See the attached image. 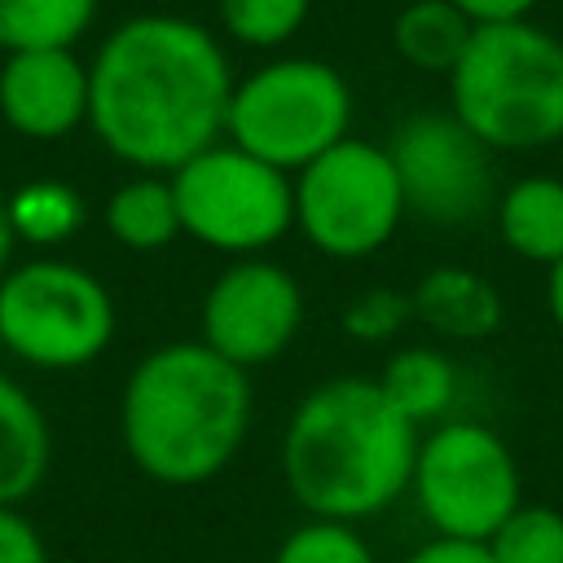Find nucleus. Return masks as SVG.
<instances>
[{
    "label": "nucleus",
    "instance_id": "obj_1",
    "mask_svg": "<svg viewBox=\"0 0 563 563\" xmlns=\"http://www.w3.org/2000/svg\"><path fill=\"white\" fill-rule=\"evenodd\" d=\"M233 75L207 26L141 13L110 31L88 66V123L97 141L141 167L176 172L220 141Z\"/></svg>",
    "mask_w": 563,
    "mask_h": 563
},
{
    "label": "nucleus",
    "instance_id": "obj_2",
    "mask_svg": "<svg viewBox=\"0 0 563 563\" xmlns=\"http://www.w3.org/2000/svg\"><path fill=\"white\" fill-rule=\"evenodd\" d=\"M418 440L378 378H330L286 422L282 479L312 519L356 523L409 493Z\"/></svg>",
    "mask_w": 563,
    "mask_h": 563
},
{
    "label": "nucleus",
    "instance_id": "obj_3",
    "mask_svg": "<svg viewBox=\"0 0 563 563\" xmlns=\"http://www.w3.org/2000/svg\"><path fill=\"white\" fill-rule=\"evenodd\" d=\"M251 427L246 369L202 339L145 352L119 396V435L136 471L158 484H202L220 475Z\"/></svg>",
    "mask_w": 563,
    "mask_h": 563
},
{
    "label": "nucleus",
    "instance_id": "obj_4",
    "mask_svg": "<svg viewBox=\"0 0 563 563\" xmlns=\"http://www.w3.org/2000/svg\"><path fill=\"white\" fill-rule=\"evenodd\" d=\"M453 114L488 150H537L563 136V40L519 22L475 26L449 70Z\"/></svg>",
    "mask_w": 563,
    "mask_h": 563
},
{
    "label": "nucleus",
    "instance_id": "obj_5",
    "mask_svg": "<svg viewBox=\"0 0 563 563\" xmlns=\"http://www.w3.org/2000/svg\"><path fill=\"white\" fill-rule=\"evenodd\" d=\"M352 88L347 79L312 57H282L233 84L224 132L238 150L299 172L347 136Z\"/></svg>",
    "mask_w": 563,
    "mask_h": 563
},
{
    "label": "nucleus",
    "instance_id": "obj_6",
    "mask_svg": "<svg viewBox=\"0 0 563 563\" xmlns=\"http://www.w3.org/2000/svg\"><path fill=\"white\" fill-rule=\"evenodd\" d=\"M114 339V299L70 260H26L0 277V343L35 369L92 365Z\"/></svg>",
    "mask_w": 563,
    "mask_h": 563
},
{
    "label": "nucleus",
    "instance_id": "obj_7",
    "mask_svg": "<svg viewBox=\"0 0 563 563\" xmlns=\"http://www.w3.org/2000/svg\"><path fill=\"white\" fill-rule=\"evenodd\" d=\"M180 233L224 255H260L295 224V180L290 172L229 145H207L172 176Z\"/></svg>",
    "mask_w": 563,
    "mask_h": 563
},
{
    "label": "nucleus",
    "instance_id": "obj_8",
    "mask_svg": "<svg viewBox=\"0 0 563 563\" xmlns=\"http://www.w3.org/2000/svg\"><path fill=\"white\" fill-rule=\"evenodd\" d=\"M405 220V189L387 145L343 136L295 172V224L330 260H365Z\"/></svg>",
    "mask_w": 563,
    "mask_h": 563
},
{
    "label": "nucleus",
    "instance_id": "obj_9",
    "mask_svg": "<svg viewBox=\"0 0 563 563\" xmlns=\"http://www.w3.org/2000/svg\"><path fill=\"white\" fill-rule=\"evenodd\" d=\"M409 493L435 537L488 541L519 506V466L484 422H440L418 440Z\"/></svg>",
    "mask_w": 563,
    "mask_h": 563
},
{
    "label": "nucleus",
    "instance_id": "obj_10",
    "mask_svg": "<svg viewBox=\"0 0 563 563\" xmlns=\"http://www.w3.org/2000/svg\"><path fill=\"white\" fill-rule=\"evenodd\" d=\"M387 154L405 189V211L431 224H471L488 211L493 150L453 110L405 119L387 141Z\"/></svg>",
    "mask_w": 563,
    "mask_h": 563
},
{
    "label": "nucleus",
    "instance_id": "obj_11",
    "mask_svg": "<svg viewBox=\"0 0 563 563\" xmlns=\"http://www.w3.org/2000/svg\"><path fill=\"white\" fill-rule=\"evenodd\" d=\"M303 321V290L290 268L246 255L229 264L202 299V343L238 369L282 356Z\"/></svg>",
    "mask_w": 563,
    "mask_h": 563
},
{
    "label": "nucleus",
    "instance_id": "obj_12",
    "mask_svg": "<svg viewBox=\"0 0 563 563\" xmlns=\"http://www.w3.org/2000/svg\"><path fill=\"white\" fill-rule=\"evenodd\" d=\"M0 119L31 141H62L88 123V66L70 48L9 53L0 66Z\"/></svg>",
    "mask_w": 563,
    "mask_h": 563
},
{
    "label": "nucleus",
    "instance_id": "obj_13",
    "mask_svg": "<svg viewBox=\"0 0 563 563\" xmlns=\"http://www.w3.org/2000/svg\"><path fill=\"white\" fill-rule=\"evenodd\" d=\"M53 462V431L44 409L0 374V506H22L48 475Z\"/></svg>",
    "mask_w": 563,
    "mask_h": 563
},
{
    "label": "nucleus",
    "instance_id": "obj_14",
    "mask_svg": "<svg viewBox=\"0 0 563 563\" xmlns=\"http://www.w3.org/2000/svg\"><path fill=\"white\" fill-rule=\"evenodd\" d=\"M409 303H413V317H422L444 339H484L501 325V299L493 282L457 264H440L422 273Z\"/></svg>",
    "mask_w": 563,
    "mask_h": 563
},
{
    "label": "nucleus",
    "instance_id": "obj_15",
    "mask_svg": "<svg viewBox=\"0 0 563 563\" xmlns=\"http://www.w3.org/2000/svg\"><path fill=\"white\" fill-rule=\"evenodd\" d=\"M497 233L528 264L563 260V180L523 176L497 198Z\"/></svg>",
    "mask_w": 563,
    "mask_h": 563
},
{
    "label": "nucleus",
    "instance_id": "obj_16",
    "mask_svg": "<svg viewBox=\"0 0 563 563\" xmlns=\"http://www.w3.org/2000/svg\"><path fill=\"white\" fill-rule=\"evenodd\" d=\"M106 229L128 251H163L180 233L172 180H163L158 172L123 180L106 202Z\"/></svg>",
    "mask_w": 563,
    "mask_h": 563
},
{
    "label": "nucleus",
    "instance_id": "obj_17",
    "mask_svg": "<svg viewBox=\"0 0 563 563\" xmlns=\"http://www.w3.org/2000/svg\"><path fill=\"white\" fill-rule=\"evenodd\" d=\"M475 35V22L453 0H413L396 13L391 44L418 70H453Z\"/></svg>",
    "mask_w": 563,
    "mask_h": 563
},
{
    "label": "nucleus",
    "instance_id": "obj_18",
    "mask_svg": "<svg viewBox=\"0 0 563 563\" xmlns=\"http://www.w3.org/2000/svg\"><path fill=\"white\" fill-rule=\"evenodd\" d=\"M378 387L413 427H422L449 413L457 396V369L435 347H405L383 365Z\"/></svg>",
    "mask_w": 563,
    "mask_h": 563
},
{
    "label": "nucleus",
    "instance_id": "obj_19",
    "mask_svg": "<svg viewBox=\"0 0 563 563\" xmlns=\"http://www.w3.org/2000/svg\"><path fill=\"white\" fill-rule=\"evenodd\" d=\"M97 13V0H0V48H70Z\"/></svg>",
    "mask_w": 563,
    "mask_h": 563
},
{
    "label": "nucleus",
    "instance_id": "obj_20",
    "mask_svg": "<svg viewBox=\"0 0 563 563\" xmlns=\"http://www.w3.org/2000/svg\"><path fill=\"white\" fill-rule=\"evenodd\" d=\"M84 198L62 180H26L9 194V224L18 242L31 246H57L79 233L84 224Z\"/></svg>",
    "mask_w": 563,
    "mask_h": 563
},
{
    "label": "nucleus",
    "instance_id": "obj_21",
    "mask_svg": "<svg viewBox=\"0 0 563 563\" xmlns=\"http://www.w3.org/2000/svg\"><path fill=\"white\" fill-rule=\"evenodd\" d=\"M484 545L493 563H563V515L519 501Z\"/></svg>",
    "mask_w": 563,
    "mask_h": 563
},
{
    "label": "nucleus",
    "instance_id": "obj_22",
    "mask_svg": "<svg viewBox=\"0 0 563 563\" xmlns=\"http://www.w3.org/2000/svg\"><path fill=\"white\" fill-rule=\"evenodd\" d=\"M308 4L312 0H220V22L238 44L273 48L303 26Z\"/></svg>",
    "mask_w": 563,
    "mask_h": 563
},
{
    "label": "nucleus",
    "instance_id": "obj_23",
    "mask_svg": "<svg viewBox=\"0 0 563 563\" xmlns=\"http://www.w3.org/2000/svg\"><path fill=\"white\" fill-rule=\"evenodd\" d=\"M273 563H378L369 541L339 519H308L299 523L273 554Z\"/></svg>",
    "mask_w": 563,
    "mask_h": 563
},
{
    "label": "nucleus",
    "instance_id": "obj_24",
    "mask_svg": "<svg viewBox=\"0 0 563 563\" xmlns=\"http://www.w3.org/2000/svg\"><path fill=\"white\" fill-rule=\"evenodd\" d=\"M413 317V303L396 290H365L343 308V334L361 339V343H383L391 339L405 321Z\"/></svg>",
    "mask_w": 563,
    "mask_h": 563
},
{
    "label": "nucleus",
    "instance_id": "obj_25",
    "mask_svg": "<svg viewBox=\"0 0 563 563\" xmlns=\"http://www.w3.org/2000/svg\"><path fill=\"white\" fill-rule=\"evenodd\" d=\"M0 563H48L40 528L18 506H0Z\"/></svg>",
    "mask_w": 563,
    "mask_h": 563
},
{
    "label": "nucleus",
    "instance_id": "obj_26",
    "mask_svg": "<svg viewBox=\"0 0 563 563\" xmlns=\"http://www.w3.org/2000/svg\"><path fill=\"white\" fill-rule=\"evenodd\" d=\"M405 563H493L484 541H457V537H431L427 545H418Z\"/></svg>",
    "mask_w": 563,
    "mask_h": 563
},
{
    "label": "nucleus",
    "instance_id": "obj_27",
    "mask_svg": "<svg viewBox=\"0 0 563 563\" xmlns=\"http://www.w3.org/2000/svg\"><path fill=\"white\" fill-rule=\"evenodd\" d=\"M475 26H493V22H519L537 9V0H453Z\"/></svg>",
    "mask_w": 563,
    "mask_h": 563
},
{
    "label": "nucleus",
    "instance_id": "obj_28",
    "mask_svg": "<svg viewBox=\"0 0 563 563\" xmlns=\"http://www.w3.org/2000/svg\"><path fill=\"white\" fill-rule=\"evenodd\" d=\"M545 303H550L554 325L563 330V260H559V264H550V277H545Z\"/></svg>",
    "mask_w": 563,
    "mask_h": 563
},
{
    "label": "nucleus",
    "instance_id": "obj_29",
    "mask_svg": "<svg viewBox=\"0 0 563 563\" xmlns=\"http://www.w3.org/2000/svg\"><path fill=\"white\" fill-rule=\"evenodd\" d=\"M13 224H9V198L0 194V277L9 273V255H13Z\"/></svg>",
    "mask_w": 563,
    "mask_h": 563
}]
</instances>
